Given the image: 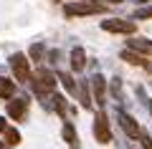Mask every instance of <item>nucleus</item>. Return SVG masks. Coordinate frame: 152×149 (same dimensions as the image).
<instances>
[{"label": "nucleus", "mask_w": 152, "mask_h": 149, "mask_svg": "<svg viewBox=\"0 0 152 149\" xmlns=\"http://www.w3.org/2000/svg\"><path fill=\"white\" fill-rule=\"evenodd\" d=\"M89 84H91V94H94V101H96V106L102 109L104 104H107L104 99H107V84H109V81H107V78H104V76H102V73L96 71V73H94L91 78H89Z\"/></svg>", "instance_id": "obj_8"}, {"label": "nucleus", "mask_w": 152, "mask_h": 149, "mask_svg": "<svg viewBox=\"0 0 152 149\" xmlns=\"http://www.w3.org/2000/svg\"><path fill=\"white\" fill-rule=\"evenodd\" d=\"M134 94H137V99H140V104H142V106L147 109V114H150V116H152V99H150V96H147L145 86H137V89H134Z\"/></svg>", "instance_id": "obj_18"}, {"label": "nucleus", "mask_w": 152, "mask_h": 149, "mask_svg": "<svg viewBox=\"0 0 152 149\" xmlns=\"http://www.w3.org/2000/svg\"><path fill=\"white\" fill-rule=\"evenodd\" d=\"M5 144L8 147H18V144H20V132L13 129V126H8L5 129Z\"/></svg>", "instance_id": "obj_20"}, {"label": "nucleus", "mask_w": 152, "mask_h": 149, "mask_svg": "<svg viewBox=\"0 0 152 149\" xmlns=\"http://www.w3.org/2000/svg\"><path fill=\"white\" fill-rule=\"evenodd\" d=\"M109 3H112V5H119V3H124V0H109Z\"/></svg>", "instance_id": "obj_26"}, {"label": "nucleus", "mask_w": 152, "mask_h": 149, "mask_svg": "<svg viewBox=\"0 0 152 149\" xmlns=\"http://www.w3.org/2000/svg\"><path fill=\"white\" fill-rule=\"evenodd\" d=\"M43 53H46V46H43V43H33V46L28 48V58H31V61H41V58H43Z\"/></svg>", "instance_id": "obj_21"}, {"label": "nucleus", "mask_w": 152, "mask_h": 149, "mask_svg": "<svg viewBox=\"0 0 152 149\" xmlns=\"http://www.w3.org/2000/svg\"><path fill=\"white\" fill-rule=\"evenodd\" d=\"M86 3H96V0H86Z\"/></svg>", "instance_id": "obj_28"}, {"label": "nucleus", "mask_w": 152, "mask_h": 149, "mask_svg": "<svg viewBox=\"0 0 152 149\" xmlns=\"http://www.w3.org/2000/svg\"><path fill=\"white\" fill-rule=\"evenodd\" d=\"M117 121H119L122 132H124L129 139H140V137H142V126H140V121H137V119L132 116L129 111H124V109H117Z\"/></svg>", "instance_id": "obj_6"}, {"label": "nucleus", "mask_w": 152, "mask_h": 149, "mask_svg": "<svg viewBox=\"0 0 152 149\" xmlns=\"http://www.w3.org/2000/svg\"><path fill=\"white\" fill-rule=\"evenodd\" d=\"M150 3H152V0H134V5H137V8H140V5H150Z\"/></svg>", "instance_id": "obj_25"}, {"label": "nucleus", "mask_w": 152, "mask_h": 149, "mask_svg": "<svg viewBox=\"0 0 152 149\" xmlns=\"http://www.w3.org/2000/svg\"><path fill=\"white\" fill-rule=\"evenodd\" d=\"M58 58H61V53H58V51H51V53H48V61H51V63H58Z\"/></svg>", "instance_id": "obj_23"}, {"label": "nucleus", "mask_w": 152, "mask_h": 149, "mask_svg": "<svg viewBox=\"0 0 152 149\" xmlns=\"http://www.w3.org/2000/svg\"><path fill=\"white\" fill-rule=\"evenodd\" d=\"M5 129H8V119L0 116V134H5Z\"/></svg>", "instance_id": "obj_24"}, {"label": "nucleus", "mask_w": 152, "mask_h": 149, "mask_svg": "<svg viewBox=\"0 0 152 149\" xmlns=\"http://www.w3.org/2000/svg\"><path fill=\"white\" fill-rule=\"evenodd\" d=\"M140 147H142V149H152V132L142 129V137H140Z\"/></svg>", "instance_id": "obj_22"}, {"label": "nucleus", "mask_w": 152, "mask_h": 149, "mask_svg": "<svg viewBox=\"0 0 152 149\" xmlns=\"http://www.w3.org/2000/svg\"><path fill=\"white\" fill-rule=\"evenodd\" d=\"M119 58L124 61V63H129V66H142V68L152 71V66L147 63V56L137 53V51H129V48H124V51H122V53H119Z\"/></svg>", "instance_id": "obj_12"}, {"label": "nucleus", "mask_w": 152, "mask_h": 149, "mask_svg": "<svg viewBox=\"0 0 152 149\" xmlns=\"http://www.w3.org/2000/svg\"><path fill=\"white\" fill-rule=\"evenodd\" d=\"M109 91H112V96H114V101H119V104H124V94H122V78H119V76H114V78L109 81Z\"/></svg>", "instance_id": "obj_17"}, {"label": "nucleus", "mask_w": 152, "mask_h": 149, "mask_svg": "<svg viewBox=\"0 0 152 149\" xmlns=\"http://www.w3.org/2000/svg\"><path fill=\"white\" fill-rule=\"evenodd\" d=\"M8 66H10V71H13V76H15L18 84H31L33 71H31V58H28V53H13L10 58H8Z\"/></svg>", "instance_id": "obj_3"}, {"label": "nucleus", "mask_w": 152, "mask_h": 149, "mask_svg": "<svg viewBox=\"0 0 152 149\" xmlns=\"http://www.w3.org/2000/svg\"><path fill=\"white\" fill-rule=\"evenodd\" d=\"M48 99H51V106H53L56 111H58L61 116L66 119V111H69V99H66L64 94H58V91H53V94H51Z\"/></svg>", "instance_id": "obj_15"}, {"label": "nucleus", "mask_w": 152, "mask_h": 149, "mask_svg": "<svg viewBox=\"0 0 152 149\" xmlns=\"http://www.w3.org/2000/svg\"><path fill=\"white\" fill-rule=\"evenodd\" d=\"M61 137H64V142L69 144V149H81V144H79V132H76L74 121L64 119V126H61Z\"/></svg>", "instance_id": "obj_9"}, {"label": "nucleus", "mask_w": 152, "mask_h": 149, "mask_svg": "<svg viewBox=\"0 0 152 149\" xmlns=\"http://www.w3.org/2000/svg\"><path fill=\"white\" fill-rule=\"evenodd\" d=\"M132 18H134V20H150V18H152V3H150V5H140V8H134Z\"/></svg>", "instance_id": "obj_19"}, {"label": "nucleus", "mask_w": 152, "mask_h": 149, "mask_svg": "<svg viewBox=\"0 0 152 149\" xmlns=\"http://www.w3.org/2000/svg\"><path fill=\"white\" fill-rule=\"evenodd\" d=\"M5 111H8V116H10L13 121H26V119H28V99H23V96H13V99H8Z\"/></svg>", "instance_id": "obj_7"}, {"label": "nucleus", "mask_w": 152, "mask_h": 149, "mask_svg": "<svg viewBox=\"0 0 152 149\" xmlns=\"http://www.w3.org/2000/svg\"><path fill=\"white\" fill-rule=\"evenodd\" d=\"M102 31L107 33H119V36H134L137 33V20L134 18H107L99 23Z\"/></svg>", "instance_id": "obj_5"}, {"label": "nucleus", "mask_w": 152, "mask_h": 149, "mask_svg": "<svg viewBox=\"0 0 152 149\" xmlns=\"http://www.w3.org/2000/svg\"><path fill=\"white\" fill-rule=\"evenodd\" d=\"M56 78L58 73H51L48 68H36V76L31 78V89L38 96H51L56 91Z\"/></svg>", "instance_id": "obj_2"}, {"label": "nucleus", "mask_w": 152, "mask_h": 149, "mask_svg": "<svg viewBox=\"0 0 152 149\" xmlns=\"http://www.w3.org/2000/svg\"><path fill=\"white\" fill-rule=\"evenodd\" d=\"M69 66H71V71H76V73L86 68V51H84L81 46L71 48V53H69Z\"/></svg>", "instance_id": "obj_11"}, {"label": "nucleus", "mask_w": 152, "mask_h": 149, "mask_svg": "<svg viewBox=\"0 0 152 149\" xmlns=\"http://www.w3.org/2000/svg\"><path fill=\"white\" fill-rule=\"evenodd\" d=\"M56 73H58V81H61V86L66 89V94H69V96L79 94V84L74 81V76H71L69 71H56Z\"/></svg>", "instance_id": "obj_14"}, {"label": "nucleus", "mask_w": 152, "mask_h": 149, "mask_svg": "<svg viewBox=\"0 0 152 149\" xmlns=\"http://www.w3.org/2000/svg\"><path fill=\"white\" fill-rule=\"evenodd\" d=\"M107 13V5L102 3H86V0H76V3H66L64 15L66 18H89V15H102Z\"/></svg>", "instance_id": "obj_1"}, {"label": "nucleus", "mask_w": 152, "mask_h": 149, "mask_svg": "<svg viewBox=\"0 0 152 149\" xmlns=\"http://www.w3.org/2000/svg\"><path fill=\"white\" fill-rule=\"evenodd\" d=\"M0 149H10V147H8V144H3V142H0Z\"/></svg>", "instance_id": "obj_27"}, {"label": "nucleus", "mask_w": 152, "mask_h": 149, "mask_svg": "<svg viewBox=\"0 0 152 149\" xmlns=\"http://www.w3.org/2000/svg\"><path fill=\"white\" fill-rule=\"evenodd\" d=\"M150 86H152V84H150Z\"/></svg>", "instance_id": "obj_29"}, {"label": "nucleus", "mask_w": 152, "mask_h": 149, "mask_svg": "<svg viewBox=\"0 0 152 149\" xmlns=\"http://www.w3.org/2000/svg\"><path fill=\"white\" fill-rule=\"evenodd\" d=\"M127 48H129V51H137V53H142V56H152V41L145 38V36H129Z\"/></svg>", "instance_id": "obj_10"}, {"label": "nucleus", "mask_w": 152, "mask_h": 149, "mask_svg": "<svg viewBox=\"0 0 152 149\" xmlns=\"http://www.w3.org/2000/svg\"><path fill=\"white\" fill-rule=\"evenodd\" d=\"M15 96V81L0 76V99H13Z\"/></svg>", "instance_id": "obj_16"}, {"label": "nucleus", "mask_w": 152, "mask_h": 149, "mask_svg": "<svg viewBox=\"0 0 152 149\" xmlns=\"http://www.w3.org/2000/svg\"><path fill=\"white\" fill-rule=\"evenodd\" d=\"M91 134L96 139V144H112V124L104 109H99L94 114V124H91Z\"/></svg>", "instance_id": "obj_4"}, {"label": "nucleus", "mask_w": 152, "mask_h": 149, "mask_svg": "<svg viewBox=\"0 0 152 149\" xmlns=\"http://www.w3.org/2000/svg\"><path fill=\"white\" fill-rule=\"evenodd\" d=\"M76 96H79V101H81V109H86V111L94 109V94H91V84H89V78L79 84V94H76Z\"/></svg>", "instance_id": "obj_13"}]
</instances>
